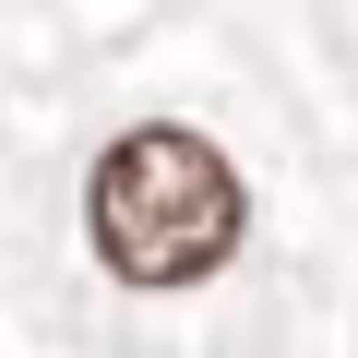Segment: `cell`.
Segmentation results:
<instances>
[{
	"mask_svg": "<svg viewBox=\"0 0 358 358\" xmlns=\"http://www.w3.org/2000/svg\"><path fill=\"white\" fill-rule=\"evenodd\" d=\"M239 167L179 131V120H143L96 155V192H84V227H96V263L120 287H192L239 251Z\"/></svg>",
	"mask_w": 358,
	"mask_h": 358,
	"instance_id": "cell-1",
	"label": "cell"
}]
</instances>
